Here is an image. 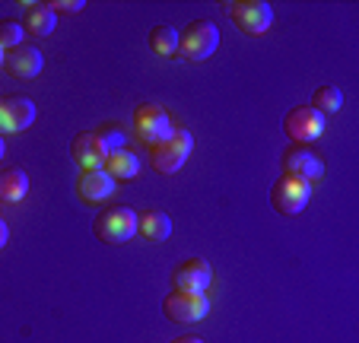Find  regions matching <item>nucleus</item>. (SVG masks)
Masks as SVG:
<instances>
[{
    "mask_svg": "<svg viewBox=\"0 0 359 343\" xmlns=\"http://www.w3.org/2000/svg\"><path fill=\"white\" fill-rule=\"evenodd\" d=\"M172 343H207V340H201V337H194V334H184V337H175Z\"/></svg>",
    "mask_w": 359,
    "mask_h": 343,
    "instance_id": "393cba45",
    "label": "nucleus"
},
{
    "mask_svg": "<svg viewBox=\"0 0 359 343\" xmlns=\"http://www.w3.org/2000/svg\"><path fill=\"white\" fill-rule=\"evenodd\" d=\"M312 201V184L292 175H280L271 188V207L283 216H296L305 210V203Z\"/></svg>",
    "mask_w": 359,
    "mask_h": 343,
    "instance_id": "0eeeda50",
    "label": "nucleus"
},
{
    "mask_svg": "<svg viewBox=\"0 0 359 343\" xmlns=\"http://www.w3.org/2000/svg\"><path fill=\"white\" fill-rule=\"evenodd\" d=\"M213 283V267L203 257H188L178 261L172 270V286L175 292H207V286Z\"/></svg>",
    "mask_w": 359,
    "mask_h": 343,
    "instance_id": "1a4fd4ad",
    "label": "nucleus"
},
{
    "mask_svg": "<svg viewBox=\"0 0 359 343\" xmlns=\"http://www.w3.org/2000/svg\"><path fill=\"white\" fill-rule=\"evenodd\" d=\"M223 10L245 35H255V39L264 35L273 22V10L264 0H229V4H223Z\"/></svg>",
    "mask_w": 359,
    "mask_h": 343,
    "instance_id": "20e7f679",
    "label": "nucleus"
},
{
    "mask_svg": "<svg viewBox=\"0 0 359 343\" xmlns=\"http://www.w3.org/2000/svg\"><path fill=\"white\" fill-rule=\"evenodd\" d=\"M191 149H194V137H191L188 130H172L169 140L149 147V162H153V168L163 172V175H175L178 168L188 162Z\"/></svg>",
    "mask_w": 359,
    "mask_h": 343,
    "instance_id": "39448f33",
    "label": "nucleus"
},
{
    "mask_svg": "<svg viewBox=\"0 0 359 343\" xmlns=\"http://www.w3.org/2000/svg\"><path fill=\"white\" fill-rule=\"evenodd\" d=\"M48 7L55 10V13H80L86 4H83V0H55V4H48Z\"/></svg>",
    "mask_w": 359,
    "mask_h": 343,
    "instance_id": "5701e85b",
    "label": "nucleus"
},
{
    "mask_svg": "<svg viewBox=\"0 0 359 343\" xmlns=\"http://www.w3.org/2000/svg\"><path fill=\"white\" fill-rule=\"evenodd\" d=\"M95 137L102 140V147L109 149V153H118V149H128V140H130V130L124 128L121 121H105L99 124Z\"/></svg>",
    "mask_w": 359,
    "mask_h": 343,
    "instance_id": "aec40b11",
    "label": "nucleus"
},
{
    "mask_svg": "<svg viewBox=\"0 0 359 343\" xmlns=\"http://www.w3.org/2000/svg\"><path fill=\"white\" fill-rule=\"evenodd\" d=\"M7 242H10V226L0 220V248H7Z\"/></svg>",
    "mask_w": 359,
    "mask_h": 343,
    "instance_id": "b1692460",
    "label": "nucleus"
},
{
    "mask_svg": "<svg viewBox=\"0 0 359 343\" xmlns=\"http://www.w3.org/2000/svg\"><path fill=\"white\" fill-rule=\"evenodd\" d=\"M41 67H45L41 51L35 45H26V41L4 54V70H7L13 80H35V76L41 74Z\"/></svg>",
    "mask_w": 359,
    "mask_h": 343,
    "instance_id": "9d476101",
    "label": "nucleus"
},
{
    "mask_svg": "<svg viewBox=\"0 0 359 343\" xmlns=\"http://www.w3.org/2000/svg\"><path fill=\"white\" fill-rule=\"evenodd\" d=\"M35 121V102L22 99V95H10L0 99V137L20 134Z\"/></svg>",
    "mask_w": 359,
    "mask_h": 343,
    "instance_id": "9b49d317",
    "label": "nucleus"
},
{
    "mask_svg": "<svg viewBox=\"0 0 359 343\" xmlns=\"http://www.w3.org/2000/svg\"><path fill=\"white\" fill-rule=\"evenodd\" d=\"M163 311H165V318L175 324H194V321L207 318L210 299L203 296V292H169L163 302Z\"/></svg>",
    "mask_w": 359,
    "mask_h": 343,
    "instance_id": "6e6552de",
    "label": "nucleus"
},
{
    "mask_svg": "<svg viewBox=\"0 0 359 343\" xmlns=\"http://www.w3.org/2000/svg\"><path fill=\"white\" fill-rule=\"evenodd\" d=\"M137 232H140L147 242H165L172 236V220L163 210H147V213H137Z\"/></svg>",
    "mask_w": 359,
    "mask_h": 343,
    "instance_id": "dca6fc26",
    "label": "nucleus"
},
{
    "mask_svg": "<svg viewBox=\"0 0 359 343\" xmlns=\"http://www.w3.org/2000/svg\"><path fill=\"white\" fill-rule=\"evenodd\" d=\"M115 194V178L105 168H89L76 175V197L83 203H105Z\"/></svg>",
    "mask_w": 359,
    "mask_h": 343,
    "instance_id": "ddd939ff",
    "label": "nucleus"
},
{
    "mask_svg": "<svg viewBox=\"0 0 359 343\" xmlns=\"http://www.w3.org/2000/svg\"><path fill=\"white\" fill-rule=\"evenodd\" d=\"M149 51L159 54V58H175L178 32L172 26H153L149 29Z\"/></svg>",
    "mask_w": 359,
    "mask_h": 343,
    "instance_id": "6ab92c4d",
    "label": "nucleus"
},
{
    "mask_svg": "<svg viewBox=\"0 0 359 343\" xmlns=\"http://www.w3.org/2000/svg\"><path fill=\"white\" fill-rule=\"evenodd\" d=\"M70 156L80 166V172H89V168H105L109 149L102 147V140L95 134H76L70 140Z\"/></svg>",
    "mask_w": 359,
    "mask_h": 343,
    "instance_id": "4468645a",
    "label": "nucleus"
},
{
    "mask_svg": "<svg viewBox=\"0 0 359 343\" xmlns=\"http://www.w3.org/2000/svg\"><path fill=\"white\" fill-rule=\"evenodd\" d=\"M93 236L105 245H124L137 236V210L130 207H105L93 220Z\"/></svg>",
    "mask_w": 359,
    "mask_h": 343,
    "instance_id": "7ed1b4c3",
    "label": "nucleus"
},
{
    "mask_svg": "<svg viewBox=\"0 0 359 343\" xmlns=\"http://www.w3.org/2000/svg\"><path fill=\"white\" fill-rule=\"evenodd\" d=\"M26 194H29V175L22 168H7V172H0V201L16 203Z\"/></svg>",
    "mask_w": 359,
    "mask_h": 343,
    "instance_id": "a211bd4d",
    "label": "nucleus"
},
{
    "mask_svg": "<svg viewBox=\"0 0 359 343\" xmlns=\"http://www.w3.org/2000/svg\"><path fill=\"white\" fill-rule=\"evenodd\" d=\"M172 130L175 128H172L169 114H165V108H159L156 102L137 105L134 118H130V137H134L137 143H143V147H156V143L169 140Z\"/></svg>",
    "mask_w": 359,
    "mask_h": 343,
    "instance_id": "f03ea898",
    "label": "nucleus"
},
{
    "mask_svg": "<svg viewBox=\"0 0 359 343\" xmlns=\"http://www.w3.org/2000/svg\"><path fill=\"white\" fill-rule=\"evenodd\" d=\"M55 22H57V13L48 4H22V32L35 35V39H45V35L55 32Z\"/></svg>",
    "mask_w": 359,
    "mask_h": 343,
    "instance_id": "2eb2a0df",
    "label": "nucleus"
},
{
    "mask_svg": "<svg viewBox=\"0 0 359 343\" xmlns=\"http://www.w3.org/2000/svg\"><path fill=\"white\" fill-rule=\"evenodd\" d=\"M0 203H4V201H0Z\"/></svg>",
    "mask_w": 359,
    "mask_h": 343,
    "instance_id": "cd10ccee",
    "label": "nucleus"
},
{
    "mask_svg": "<svg viewBox=\"0 0 359 343\" xmlns=\"http://www.w3.org/2000/svg\"><path fill=\"white\" fill-rule=\"evenodd\" d=\"M219 45V29L213 20H194L178 32V58L188 64H197V61H207Z\"/></svg>",
    "mask_w": 359,
    "mask_h": 343,
    "instance_id": "f257e3e1",
    "label": "nucleus"
},
{
    "mask_svg": "<svg viewBox=\"0 0 359 343\" xmlns=\"http://www.w3.org/2000/svg\"><path fill=\"white\" fill-rule=\"evenodd\" d=\"M22 39H26V32H22L20 22L16 20H0V48H4V51L22 45Z\"/></svg>",
    "mask_w": 359,
    "mask_h": 343,
    "instance_id": "4be33fe9",
    "label": "nucleus"
},
{
    "mask_svg": "<svg viewBox=\"0 0 359 343\" xmlns=\"http://www.w3.org/2000/svg\"><path fill=\"white\" fill-rule=\"evenodd\" d=\"M4 54H7V51H4V48H0V67H4Z\"/></svg>",
    "mask_w": 359,
    "mask_h": 343,
    "instance_id": "bb28decb",
    "label": "nucleus"
},
{
    "mask_svg": "<svg viewBox=\"0 0 359 343\" xmlns=\"http://www.w3.org/2000/svg\"><path fill=\"white\" fill-rule=\"evenodd\" d=\"M340 105H344V93H340L337 86H318L312 95V108L315 112H321L327 118V114H337Z\"/></svg>",
    "mask_w": 359,
    "mask_h": 343,
    "instance_id": "412c9836",
    "label": "nucleus"
},
{
    "mask_svg": "<svg viewBox=\"0 0 359 343\" xmlns=\"http://www.w3.org/2000/svg\"><path fill=\"white\" fill-rule=\"evenodd\" d=\"M283 175L302 178V182L312 184L315 178L325 175V162H321V156H315L309 147H290L283 153Z\"/></svg>",
    "mask_w": 359,
    "mask_h": 343,
    "instance_id": "f8f14e48",
    "label": "nucleus"
},
{
    "mask_svg": "<svg viewBox=\"0 0 359 343\" xmlns=\"http://www.w3.org/2000/svg\"><path fill=\"white\" fill-rule=\"evenodd\" d=\"M105 172H109L115 182H130V178L140 175V159H137L130 149H118V153H109Z\"/></svg>",
    "mask_w": 359,
    "mask_h": 343,
    "instance_id": "f3484780",
    "label": "nucleus"
},
{
    "mask_svg": "<svg viewBox=\"0 0 359 343\" xmlns=\"http://www.w3.org/2000/svg\"><path fill=\"white\" fill-rule=\"evenodd\" d=\"M327 128V118L321 112H315L312 105H296L283 118V134L292 140V147H309L312 140H318Z\"/></svg>",
    "mask_w": 359,
    "mask_h": 343,
    "instance_id": "423d86ee",
    "label": "nucleus"
},
{
    "mask_svg": "<svg viewBox=\"0 0 359 343\" xmlns=\"http://www.w3.org/2000/svg\"><path fill=\"white\" fill-rule=\"evenodd\" d=\"M4 153H7V143H4V137H0V159H4Z\"/></svg>",
    "mask_w": 359,
    "mask_h": 343,
    "instance_id": "a878e982",
    "label": "nucleus"
}]
</instances>
